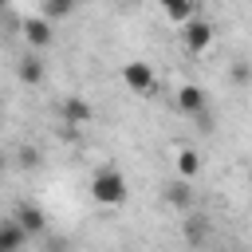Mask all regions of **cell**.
Returning a JSON list of instances; mask_svg holds the SVG:
<instances>
[{
    "label": "cell",
    "instance_id": "cell-1",
    "mask_svg": "<svg viewBox=\"0 0 252 252\" xmlns=\"http://www.w3.org/2000/svg\"><path fill=\"white\" fill-rule=\"evenodd\" d=\"M91 197H94L98 205H106V209H118V205H126V197H130L126 173H122V169H114V165L98 169V173L91 177Z\"/></svg>",
    "mask_w": 252,
    "mask_h": 252
},
{
    "label": "cell",
    "instance_id": "cell-2",
    "mask_svg": "<svg viewBox=\"0 0 252 252\" xmlns=\"http://www.w3.org/2000/svg\"><path fill=\"white\" fill-rule=\"evenodd\" d=\"M181 43H185V51H189V55L209 51V43H213V24H209V20H201V16H189V20L181 24Z\"/></svg>",
    "mask_w": 252,
    "mask_h": 252
},
{
    "label": "cell",
    "instance_id": "cell-3",
    "mask_svg": "<svg viewBox=\"0 0 252 252\" xmlns=\"http://www.w3.org/2000/svg\"><path fill=\"white\" fill-rule=\"evenodd\" d=\"M122 83H126L134 94H150V91L158 87V75H154V67H150L146 59H130V63H122Z\"/></svg>",
    "mask_w": 252,
    "mask_h": 252
},
{
    "label": "cell",
    "instance_id": "cell-4",
    "mask_svg": "<svg viewBox=\"0 0 252 252\" xmlns=\"http://www.w3.org/2000/svg\"><path fill=\"white\" fill-rule=\"evenodd\" d=\"M59 110H63V126H71V130H79V126H87V122H94V106H91L83 94H67Z\"/></svg>",
    "mask_w": 252,
    "mask_h": 252
},
{
    "label": "cell",
    "instance_id": "cell-5",
    "mask_svg": "<svg viewBox=\"0 0 252 252\" xmlns=\"http://www.w3.org/2000/svg\"><path fill=\"white\" fill-rule=\"evenodd\" d=\"M12 220H16L28 236H43V232H47V213H43L39 205H28V201H24V205L16 209V217H12Z\"/></svg>",
    "mask_w": 252,
    "mask_h": 252
},
{
    "label": "cell",
    "instance_id": "cell-6",
    "mask_svg": "<svg viewBox=\"0 0 252 252\" xmlns=\"http://www.w3.org/2000/svg\"><path fill=\"white\" fill-rule=\"evenodd\" d=\"M177 110H181V114H189V118L205 114V110H209V98H205V91H201L197 83H185V87L177 91Z\"/></svg>",
    "mask_w": 252,
    "mask_h": 252
},
{
    "label": "cell",
    "instance_id": "cell-7",
    "mask_svg": "<svg viewBox=\"0 0 252 252\" xmlns=\"http://www.w3.org/2000/svg\"><path fill=\"white\" fill-rule=\"evenodd\" d=\"M24 39H28V47H32V51L47 47V43L55 39V32H51V20H43V16H32V20H24Z\"/></svg>",
    "mask_w": 252,
    "mask_h": 252
},
{
    "label": "cell",
    "instance_id": "cell-8",
    "mask_svg": "<svg viewBox=\"0 0 252 252\" xmlns=\"http://www.w3.org/2000/svg\"><path fill=\"white\" fill-rule=\"evenodd\" d=\"M24 244H28V232L8 217V220H0V252H24Z\"/></svg>",
    "mask_w": 252,
    "mask_h": 252
},
{
    "label": "cell",
    "instance_id": "cell-9",
    "mask_svg": "<svg viewBox=\"0 0 252 252\" xmlns=\"http://www.w3.org/2000/svg\"><path fill=\"white\" fill-rule=\"evenodd\" d=\"M16 75H20L24 87H39V83H43V63H39L35 55H24L20 67H16Z\"/></svg>",
    "mask_w": 252,
    "mask_h": 252
},
{
    "label": "cell",
    "instance_id": "cell-10",
    "mask_svg": "<svg viewBox=\"0 0 252 252\" xmlns=\"http://www.w3.org/2000/svg\"><path fill=\"white\" fill-rule=\"evenodd\" d=\"M165 201H169L173 209L189 213V205H193V189H189V181H173V185H165Z\"/></svg>",
    "mask_w": 252,
    "mask_h": 252
},
{
    "label": "cell",
    "instance_id": "cell-11",
    "mask_svg": "<svg viewBox=\"0 0 252 252\" xmlns=\"http://www.w3.org/2000/svg\"><path fill=\"white\" fill-rule=\"evenodd\" d=\"M177 173H181V181H193V177L201 173V158H197V150H177Z\"/></svg>",
    "mask_w": 252,
    "mask_h": 252
},
{
    "label": "cell",
    "instance_id": "cell-12",
    "mask_svg": "<svg viewBox=\"0 0 252 252\" xmlns=\"http://www.w3.org/2000/svg\"><path fill=\"white\" fill-rule=\"evenodd\" d=\"M181 232H185L189 244H205V236H209V220H205V217H189Z\"/></svg>",
    "mask_w": 252,
    "mask_h": 252
},
{
    "label": "cell",
    "instance_id": "cell-13",
    "mask_svg": "<svg viewBox=\"0 0 252 252\" xmlns=\"http://www.w3.org/2000/svg\"><path fill=\"white\" fill-rule=\"evenodd\" d=\"M71 0H47L43 4V20H63V16H71Z\"/></svg>",
    "mask_w": 252,
    "mask_h": 252
},
{
    "label": "cell",
    "instance_id": "cell-14",
    "mask_svg": "<svg viewBox=\"0 0 252 252\" xmlns=\"http://www.w3.org/2000/svg\"><path fill=\"white\" fill-rule=\"evenodd\" d=\"M165 16H169V20H173V24H185V20H189V16H193V0H181V4H173V8H169V12H165Z\"/></svg>",
    "mask_w": 252,
    "mask_h": 252
},
{
    "label": "cell",
    "instance_id": "cell-15",
    "mask_svg": "<svg viewBox=\"0 0 252 252\" xmlns=\"http://www.w3.org/2000/svg\"><path fill=\"white\" fill-rule=\"evenodd\" d=\"M20 165H24V169H35V165H39V150H28V146H24V150H20Z\"/></svg>",
    "mask_w": 252,
    "mask_h": 252
},
{
    "label": "cell",
    "instance_id": "cell-16",
    "mask_svg": "<svg viewBox=\"0 0 252 252\" xmlns=\"http://www.w3.org/2000/svg\"><path fill=\"white\" fill-rule=\"evenodd\" d=\"M232 83H236V87L248 83V67H244V63H232Z\"/></svg>",
    "mask_w": 252,
    "mask_h": 252
},
{
    "label": "cell",
    "instance_id": "cell-17",
    "mask_svg": "<svg viewBox=\"0 0 252 252\" xmlns=\"http://www.w3.org/2000/svg\"><path fill=\"white\" fill-rule=\"evenodd\" d=\"M67 248H71L67 240H51V252H67Z\"/></svg>",
    "mask_w": 252,
    "mask_h": 252
},
{
    "label": "cell",
    "instance_id": "cell-18",
    "mask_svg": "<svg viewBox=\"0 0 252 252\" xmlns=\"http://www.w3.org/2000/svg\"><path fill=\"white\" fill-rule=\"evenodd\" d=\"M158 4H161V8L169 12V8H173V4H181V0H158Z\"/></svg>",
    "mask_w": 252,
    "mask_h": 252
},
{
    "label": "cell",
    "instance_id": "cell-19",
    "mask_svg": "<svg viewBox=\"0 0 252 252\" xmlns=\"http://www.w3.org/2000/svg\"><path fill=\"white\" fill-rule=\"evenodd\" d=\"M4 169H8V161H4V154H0V173H4Z\"/></svg>",
    "mask_w": 252,
    "mask_h": 252
},
{
    "label": "cell",
    "instance_id": "cell-20",
    "mask_svg": "<svg viewBox=\"0 0 252 252\" xmlns=\"http://www.w3.org/2000/svg\"><path fill=\"white\" fill-rule=\"evenodd\" d=\"M4 8H8V0H0V16H4Z\"/></svg>",
    "mask_w": 252,
    "mask_h": 252
},
{
    "label": "cell",
    "instance_id": "cell-21",
    "mask_svg": "<svg viewBox=\"0 0 252 252\" xmlns=\"http://www.w3.org/2000/svg\"><path fill=\"white\" fill-rule=\"evenodd\" d=\"M71 4H79V0H71Z\"/></svg>",
    "mask_w": 252,
    "mask_h": 252
}]
</instances>
